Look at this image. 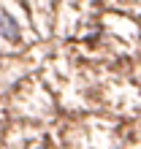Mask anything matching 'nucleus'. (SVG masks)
I'll return each mask as SVG.
<instances>
[{"label": "nucleus", "mask_w": 141, "mask_h": 149, "mask_svg": "<svg viewBox=\"0 0 141 149\" xmlns=\"http://www.w3.org/2000/svg\"><path fill=\"white\" fill-rule=\"evenodd\" d=\"M0 33H3V38L8 41H19V27H16V19L11 14H0Z\"/></svg>", "instance_id": "nucleus-1"}]
</instances>
